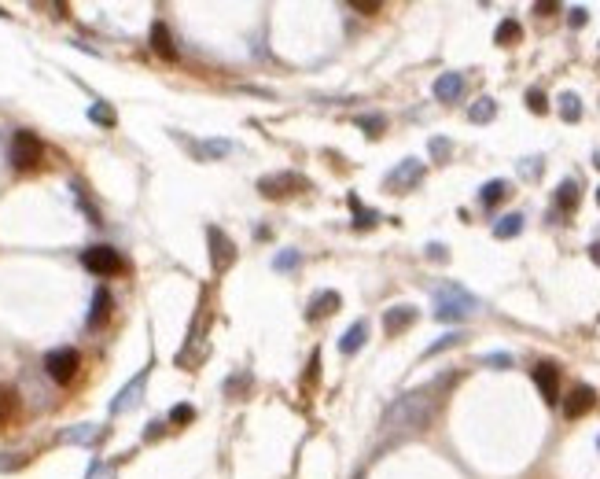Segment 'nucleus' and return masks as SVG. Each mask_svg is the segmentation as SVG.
<instances>
[{
    "mask_svg": "<svg viewBox=\"0 0 600 479\" xmlns=\"http://www.w3.org/2000/svg\"><path fill=\"white\" fill-rule=\"evenodd\" d=\"M442 395V383H427V387H416L409 395H402L394 406L383 413V435L387 439H409V435H420L427 424H431L435 409H438V398Z\"/></svg>",
    "mask_w": 600,
    "mask_h": 479,
    "instance_id": "1",
    "label": "nucleus"
},
{
    "mask_svg": "<svg viewBox=\"0 0 600 479\" xmlns=\"http://www.w3.org/2000/svg\"><path fill=\"white\" fill-rule=\"evenodd\" d=\"M479 310V299L471 292H464L460 284L446 281L435 287V321L442 325H453V321H464V317H471Z\"/></svg>",
    "mask_w": 600,
    "mask_h": 479,
    "instance_id": "2",
    "label": "nucleus"
},
{
    "mask_svg": "<svg viewBox=\"0 0 600 479\" xmlns=\"http://www.w3.org/2000/svg\"><path fill=\"white\" fill-rule=\"evenodd\" d=\"M41 159H45V147H41L37 133L19 130V133L12 136V166H15V170H37Z\"/></svg>",
    "mask_w": 600,
    "mask_h": 479,
    "instance_id": "3",
    "label": "nucleus"
},
{
    "mask_svg": "<svg viewBox=\"0 0 600 479\" xmlns=\"http://www.w3.org/2000/svg\"><path fill=\"white\" fill-rule=\"evenodd\" d=\"M81 265H85L89 273H96V276H114V273L125 269L122 254H118L114 247H107V243H96V247L85 251V254H81Z\"/></svg>",
    "mask_w": 600,
    "mask_h": 479,
    "instance_id": "4",
    "label": "nucleus"
},
{
    "mask_svg": "<svg viewBox=\"0 0 600 479\" xmlns=\"http://www.w3.org/2000/svg\"><path fill=\"white\" fill-rule=\"evenodd\" d=\"M258 188H262V196H269V199H284V196H295V192H306L309 188V181L302 174H269V177H262L258 181Z\"/></svg>",
    "mask_w": 600,
    "mask_h": 479,
    "instance_id": "5",
    "label": "nucleus"
},
{
    "mask_svg": "<svg viewBox=\"0 0 600 479\" xmlns=\"http://www.w3.org/2000/svg\"><path fill=\"white\" fill-rule=\"evenodd\" d=\"M78 365H81V358H78V350H74V347H59V350H52V354L45 358V369H48V376L56 383H70L74 376H78Z\"/></svg>",
    "mask_w": 600,
    "mask_h": 479,
    "instance_id": "6",
    "label": "nucleus"
},
{
    "mask_svg": "<svg viewBox=\"0 0 600 479\" xmlns=\"http://www.w3.org/2000/svg\"><path fill=\"white\" fill-rule=\"evenodd\" d=\"M424 181V163H416V159H405L402 166H394L391 174H387V192H409V188H416Z\"/></svg>",
    "mask_w": 600,
    "mask_h": 479,
    "instance_id": "7",
    "label": "nucleus"
},
{
    "mask_svg": "<svg viewBox=\"0 0 600 479\" xmlns=\"http://www.w3.org/2000/svg\"><path fill=\"white\" fill-rule=\"evenodd\" d=\"M207 240H210V262H214V269L225 273V269H229V265L236 262V243L225 236L218 225H210V229H207Z\"/></svg>",
    "mask_w": 600,
    "mask_h": 479,
    "instance_id": "8",
    "label": "nucleus"
},
{
    "mask_svg": "<svg viewBox=\"0 0 600 479\" xmlns=\"http://www.w3.org/2000/svg\"><path fill=\"white\" fill-rule=\"evenodd\" d=\"M593 406H597V391L589 387V383H575L571 395L563 398V417L578 420V417H586V413L593 409Z\"/></svg>",
    "mask_w": 600,
    "mask_h": 479,
    "instance_id": "9",
    "label": "nucleus"
},
{
    "mask_svg": "<svg viewBox=\"0 0 600 479\" xmlns=\"http://www.w3.org/2000/svg\"><path fill=\"white\" fill-rule=\"evenodd\" d=\"M534 383H538L541 398L549 402V406H556V402H560V369H556L552 361H541V365H534Z\"/></svg>",
    "mask_w": 600,
    "mask_h": 479,
    "instance_id": "10",
    "label": "nucleus"
},
{
    "mask_svg": "<svg viewBox=\"0 0 600 479\" xmlns=\"http://www.w3.org/2000/svg\"><path fill=\"white\" fill-rule=\"evenodd\" d=\"M416 325V306H391V310H383V332L387 336H398L405 332V328Z\"/></svg>",
    "mask_w": 600,
    "mask_h": 479,
    "instance_id": "11",
    "label": "nucleus"
},
{
    "mask_svg": "<svg viewBox=\"0 0 600 479\" xmlns=\"http://www.w3.org/2000/svg\"><path fill=\"white\" fill-rule=\"evenodd\" d=\"M460 92H464V74H457V70H449V74H442V78L435 81V96L442 103H457Z\"/></svg>",
    "mask_w": 600,
    "mask_h": 479,
    "instance_id": "12",
    "label": "nucleus"
},
{
    "mask_svg": "<svg viewBox=\"0 0 600 479\" xmlns=\"http://www.w3.org/2000/svg\"><path fill=\"white\" fill-rule=\"evenodd\" d=\"M365 339H369V325L365 321H353L346 332H342V339H339V354H358L361 347H365Z\"/></svg>",
    "mask_w": 600,
    "mask_h": 479,
    "instance_id": "13",
    "label": "nucleus"
},
{
    "mask_svg": "<svg viewBox=\"0 0 600 479\" xmlns=\"http://www.w3.org/2000/svg\"><path fill=\"white\" fill-rule=\"evenodd\" d=\"M342 306V299H339V292H320L317 299H309V310H306V317L313 321V317H331Z\"/></svg>",
    "mask_w": 600,
    "mask_h": 479,
    "instance_id": "14",
    "label": "nucleus"
},
{
    "mask_svg": "<svg viewBox=\"0 0 600 479\" xmlns=\"http://www.w3.org/2000/svg\"><path fill=\"white\" fill-rule=\"evenodd\" d=\"M152 48H155V56H163V59H177V48H174V37H169L166 23L152 26Z\"/></svg>",
    "mask_w": 600,
    "mask_h": 479,
    "instance_id": "15",
    "label": "nucleus"
},
{
    "mask_svg": "<svg viewBox=\"0 0 600 479\" xmlns=\"http://www.w3.org/2000/svg\"><path fill=\"white\" fill-rule=\"evenodd\" d=\"M508 192H512L508 181H501V177H497V181H486V185L479 188V203H483V207H497L501 199L508 196Z\"/></svg>",
    "mask_w": 600,
    "mask_h": 479,
    "instance_id": "16",
    "label": "nucleus"
},
{
    "mask_svg": "<svg viewBox=\"0 0 600 479\" xmlns=\"http://www.w3.org/2000/svg\"><path fill=\"white\" fill-rule=\"evenodd\" d=\"M144 380H147V372H141V376H136V380L130 383V387H125L122 395H118V398L111 402V413H125V409H130L133 402L141 398V391H144Z\"/></svg>",
    "mask_w": 600,
    "mask_h": 479,
    "instance_id": "17",
    "label": "nucleus"
},
{
    "mask_svg": "<svg viewBox=\"0 0 600 479\" xmlns=\"http://www.w3.org/2000/svg\"><path fill=\"white\" fill-rule=\"evenodd\" d=\"M494 114H497V100H490V96H479L475 103L468 108V119L475 122V125H486V122H494Z\"/></svg>",
    "mask_w": 600,
    "mask_h": 479,
    "instance_id": "18",
    "label": "nucleus"
},
{
    "mask_svg": "<svg viewBox=\"0 0 600 479\" xmlns=\"http://www.w3.org/2000/svg\"><path fill=\"white\" fill-rule=\"evenodd\" d=\"M556 207H560L563 214H571V210L578 207V181L575 177L560 181V188H556Z\"/></svg>",
    "mask_w": 600,
    "mask_h": 479,
    "instance_id": "19",
    "label": "nucleus"
},
{
    "mask_svg": "<svg viewBox=\"0 0 600 479\" xmlns=\"http://www.w3.org/2000/svg\"><path fill=\"white\" fill-rule=\"evenodd\" d=\"M107 314H111V292L107 287H100L92 299V314H89V328H100L107 321Z\"/></svg>",
    "mask_w": 600,
    "mask_h": 479,
    "instance_id": "20",
    "label": "nucleus"
},
{
    "mask_svg": "<svg viewBox=\"0 0 600 479\" xmlns=\"http://www.w3.org/2000/svg\"><path fill=\"white\" fill-rule=\"evenodd\" d=\"M519 232H523V214H505V218L494 221V236L497 240H512V236H519Z\"/></svg>",
    "mask_w": 600,
    "mask_h": 479,
    "instance_id": "21",
    "label": "nucleus"
},
{
    "mask_svg": "<svg viewBox=\"0 0 600 479\" xmlns=\"http://www.w3.org/2000/svg\"><path fill=\"white\" fill-rule=\"evenodd\" d=\"M519 37H523V26L516 23V19H505V23L494 30V41H497V45H519Z\"/></svg>",
    "mask_w": 600,
    "mask_h": 479,
    "instance_id": "22",
    "label": "nucleus"
},
{
    "mask_svg": "<svg viewBox=\"0 0 600 479\" xmlns=\"http://www.w3.org/2000/svg\"><path fill=\"white\" fill-rule=\"evenodd\" d=\"M560 119L563 122H578L582 119V100L575 92H560Z\"/></svg>",
    "mask_w": 600,
    "mask_h": 479,
    "instance_id": "23",
    "label": "nucleus"
},
{
    "mask_svg": "<svg viewBox=\"0 0 600 479\" xmlns=\"http://www.w3.org/2000/svg\"><path fill=\"white\" fill-rule=\"evenodd\" d=\"M350 210H353V225H358V229H369V225H376V221H380L376 210H365L358 196H350Z\"/></svg>",
    "mask_w": 600,
    "mask_h": 479,
    "instance_id": "24",
    "label": "nucleus"
},
{
    "mask_svg": "<svg viewBox=\"0 0 600 479\" xmlns=\"http://www.w3.org/2000/svg\"><path fill=\"white\" fill-rule=\"evenodd\" d=\"M460 339H464V332H446L442 339H435L431 347L424 350V358H435V354H442V350H449V347H457Z\"/></svg>",
    "mask_w": 600,
    "mask_h": 479,
    "instance_id": "25",
    "label": "nucleus"
},
{
    "mask_svg": "<svg viewBox=\"0 0 600 479\" xmlns=\"http://www.w3.org/2000/svg\"><path fill=\"white\" fill-rule=\"evenodd\" d=\"M358 125H361V130H365L369 136H380L383 130H387V119H383V114H361Z\"/></svg>",
    "mask_w": 600,
    "mask_h": 479,
    "instance_id": "26",
    "label": "nucleus"
},
{
    "mask_svg": "<svg viewBox=\"0 0 600 479\" xmlns=\"http://www.w3.org/2000/svg\"><path fill=\"white\" fill-rule=\"evenodd\" d=\"M196 152H199L203 159H218V155H229L232 144H229V141H207V144H199Z\"/></svg>",
    "mask_w": 600,
    "mask_h": 479,
    "instance_id": "27",
    "label": "nucleus"
},
{
    "mask_svg": "<svg viewBox=\"0 0 600 479\" xmlns=\"http://www.w3.org/2000/svg\"><path fill=\"white\" fill-rule=\"evenodd\" d=\"M449 155H453V144H449L446 136H431V159H438V163H446Z\"/></svg>",
    "mask_w": 600,
    "mask_h": 479,
    "instance_id": "28",
    "label": "nucleus"
},
{
    "mask_svg": "<svg viewBox=\"0 0 600 479\" xmlns=\"http://www.w3.org/2000/svg\"><path fill=\"white\" fill-rule=\"evenodd\" d=\"M89 119L100 122V125H114V111L107 108V103H92V108H89Z\"/></svg>",
    "mask_w": 600,
    "mask_h": 479,
    "instance_id": "29",
    "label": "nucleus"
},
{
    "mask_svg": "<svg viewBox=\"0 0 600 479\" xmlns=\"http://www.w3.org/2000/svg\"><path fill=\"white\" fill-rule=\"evenodd\" d=\"M527 108H530L534 114H545V111H549V100H545L541 89H530V92H527Z\"/></svg>",
    "mask_w": 600,
    "mask_h": 479,
    "instance_id": "30",
    "label": "nucleus"
},
{
    "mask_svg": "<svg viewBox=\"0 0 600 479\" xmlns=\"http://www.w3.org/2000/svg\"><path fill=\"white\" fill-rule=\"evenodd\" d=\"M12 413H15V395H12V391H0V428L8 424Z\"/></svg>",
    "mask_w": 600,
    "mask_h": 479,
    "instance_id": "31",
    "label": "nucleus"
},
{
    "mask_svg": "<svg viewBox=\"0 0 600 479\" xmlns=\"http://www.w3.org/2000/svg\"><path fill=\"white\" fill-rule=\"evenodd\" d=\"M273 265H276V269H287V273L298 269V251H280V254L273 258Z\"/></svg>",
    "mask_w": 600,
    "mask_h": 479,
    "instance_id": "32",
    "label": "nucleus"
},
{
    "mask_svg": "<svg viewBox=\"0 0 600 479\" xmlns=\"http://www.w3.org/2000/svg\"><path fill=\"white\" fill-rule=\"evenodd\" d=\"M196 420V409L192 406H174L169 409V424H192Z\"/></svg>",
    "mask_w": 600,
    "mask_h": 479,
    "instance_id": "33",
    "label": "nucleus"
},
{
    "mask_svg": "<svg viewBox=\"0 0 600 479\" xmlns=\"http://www.w3.org/2000/svg\"><path fill=\"white\" fill-rule=\"evenodd\" d=\"M519 170H523V177H538L541 174V155H534V159H523V163H519Z\"/></svg>",
    "mask_w": 600,
    "mask_h": 479,
    "instance_id": "34",
    "label": "nucleus"
},
{
    "mask_svg": "<svg viewBox=\"0 0 600 479\" xmlns=\"http://www.w3.org/2000/svg\"><path fill=\"white\" fill-rule=\"evenodd\" d=\"M350 8H358V12H365V15H376L380 0H350Z\"/></svg>",
    "mask_w": 600,
    "mask_h": 479,
    "instance_id": "35",
    "label": "nucleus"
},
{
    "mask_svg": "<svg viewBox=\"0 0 600 479\" xmlns=\"http://www.w3.org/2000/svg\"><path fill=\"white\" fill-rule=\"evenodd\" d=\"M427 258H435V262H446V258H449L446 243H427Z\"/></svg>",
    "mask_w": 600,
    "mask_h": 479,
    "instance_id": "36",
    "label": "nucleus"
},
{
    "mask_svg": "<svg viewBox=\"0 0 600 479\" xmlns=\"http://www.w3.org/2000/svg\"><path fill=\"white\" fill-rule=\"evenodd\" d=\"M483 361H486V365H497V369H508L512 365V354H486Z\"/></svg>",
    "mask_w": 600,
    "mask_h": 479,
    "instance_id": "37",
    "label": "nucleus"
},
{
    "mask_svg": "<svg viewBox=\"0 0 600 479\" xmlns=\"http://www.w3.org/2000/svg\"><path fill=\"white\" fill-rule=\"evenodd\" d=\"M586 19H589V12H586V8H571V19H567V23H571V26L578 30V26H586Z\"/></svg>",
    "mask_w": 600,
    "mask_h": 479,
    "instance_id": "38",
    "label": "nucleus"
},
{
    "mask_svg": "<svg viewBox=\"0 0 600 479\" xmlns=\"http://www.w3.org/2000/svg\"><path fill=\"white\" fill-rule=\"evenodd\" d=\"M67 439H70V442H89V439H92V431H89V424H81V431H70V435H67Z\"/></svg>",
    "mask_w": 600,
    "mask_h": 479,
    "instance_id": "39",
    "label": "nucleus"
},
{
    "mask_svg": "<svg viewBox=\"0 0 600 479\" xmlns=\"http://www.w3.org/2000/svg\"><path fill=\"white\" fill-rule=\"evenodd\" d=\"M89 479H114V476H111V468H107V465H92Z\"/></svg>",
    "mask_w": 600,
    "mask_h": 479,
    "instance_id": "40",
    "label": "nucleus"
},
{
    "mask_svg": "<svg viewBox=\"0 0 600 479\" xmlns=\"http://www.w3.org/2000/svg\"><path fill=\"white\" fill-rule=\"evenodd\" d=\"M534 12H538V15H552L556 4H534Z\"/></svg>",
    "mask_w": 600,
    "mask_h": 479,
    "instance_id": "41",
    "label": "nucleus"
},
{
    "mask_svg": "<svg viewBox=\"0 0 600 479\" xmlns=\"http://www.w3.org/2000/svg\"><path fill=\"white\" fill-rule=\"evenodd\" d=\"M589 254H593V262H597V265H600V240H597V243H593V247H589Z\"/></svg>",
    "mask_w": 600,
    "mask_h": 479,
    "instance_id": "42",
    "label": "nucleus"
},
{
    "mask_svg": "<svg viewBox=\"0 0 600 479\" xmlns=\"http://www.w3.org/2000/svg\"><path fill=\"white\" fill-rule=\"evenodd\" d=\"M597 203H600V188H597Z\"/></svg>",
    "mask_w": 600,
    "mask_h": 479,
    "instance_id": "43",
    "label": "nucleus"
},
{
    "mask_svg": "<svg viewBox=\"0 0 600 479\" xmlns=\"http://www.w3.org/2000/svg\"><path fill=\"white\" fill-rule=\"evenodd\" d=\"M597 442H600V439H597Z\"/></svg>",
    "mask_w": 600,
    "mask_h": 479,
    "instance_id": "44",
    "label": "nucleus"
}]
</instances>
